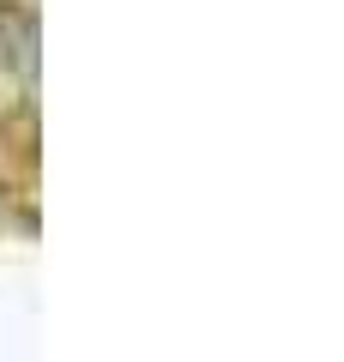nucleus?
<instances>
[{"instance_id": "1", "label": "nucleus", "mask_w": 344, "mask_h": 362, "mask_svg": "<svg viewBox=\"0 0 344 362\" xmlns=\"http://www.w3.org/2000/svg\"><path fill=\"white\" fill-rule=\"evenodd\" d=\"M37 109V18L0 6V121Z\"/></svg>"}]
</instances>
